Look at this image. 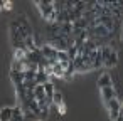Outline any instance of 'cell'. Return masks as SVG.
<instances>
[{
	"label": "cell",
	"mask_w": 123,
	"mask_h": 121,
	"mask_svg": "<svg viewBox=\"0 0 123 121\" xmlns=\"http://www.w3.org/2000/svg\"><path fill=\"white\" fill-rule=\"evenodd\" d=\"M52 76L54 77H64V69H62V66L59 62L52 66Z\"/></svg>",
	"instance_id": "cell-9"
},
{
	"label": "cell",
	"mask_w": 123,
	"mask_h": 121,
	"mask_svg": "<svg viewBox=\"0 0 123 121\" xmlns=\"http://www.w3.org/2000/svg\"><path fill=\"white\" fill-rule=\"evenodd\" d=\"M34 4H36V7L39 9L41 17H42L46 22L52 24V22H54V15H56L54 4H52V2H42V0H37V2H34Z\"/></svg>",
	"instance_id": "cell-2"
},
{
	"label": "cell",
	"mask_w": 123,
	"mask_h": 121,
	"mask_svg": "<svg viewBox=\"0 0 123 121\" xmlns=\"http://www.w3.org/2000/svg\"><path fill=\"white\" fill-rule=\"evenodd\" d=\"M14 114V108H2L0 109V121H10Z\"/></svg>",
	"instance_id": "cell-8"
},
{
	"label": "cell",
	"mask_w": 123,
	"mask_h": 121,
	"mask_svg": "<svg viewBox=\"0 0 123 121\" xmlns=\"http://www.w3.org/2000/svg\"><path fill=\"white\" fill-rule=\"evenodd\" d=\"M12 5H14L12 2H4V0H2V7H4V10H9V12H10V10H12Z\"/></svg>",
	"instance_id": "cell-11"
},
{
	"label": "cell",
	"mask_w": 123,
	"mask_h": 121,
	"mask_svg": "<svg viewBox=\"0 0 123 121\" xmlns=\"http://www.w3.org/2000/svg\"><path fill=\"white\" fill-rule=\"evenodd\" d=\"M106 109H108V113H110L111 121H115V119L120 116V111H121V104H120L118 98H113V99L106 104Z\"/></svg>",
	"instance_id": "cell-5"
},
{
	"label": "cell",
	"mask_w": 123,
	"mask_h": 121,
	"mask_svg": "<svg viewBox=\"0 0 123 121\" xmlns=\"http://www.w3.org/2000/svg\"><path fill=\"white\" fill-rule=\"evenodd\" d=\"M41 54L44 57V61L47 62V66H54L57 64V51L54 47H51L49 44H44L41 47Z\"/></svg>",
	"instance_id": "cell-3"
},
{
	"label": "cell",
	"mask_w": 123,
	"mask_h": 121,
	"mask_svg": "<svg viewBox=\"0 0 123 121\" xmlns=\"http://www.w3.org/2000/svg\"><path fill=\"white\" fill-rule=\"evenodd\" d=\"M52 104H56V108L62 104V94H61L59 91H56V92H54V98H52Z\"/></svg>",
	"instance_id": "cell-10"
},
{
	"label": "cell",
	"mask_w": 123,
	"mask_h": 121,
	"mask_svg": "<svg viewBox=\"0 0 123 121\" xmlns=\"http://www.w3.org/2000/svg\"><path fill=\"white\" fill-rule=\"evenodd\" d=\"M113 98H116V91L113 89V86L103 87V89H101V99H103V104H105V106H106Z\"/></svg>",
	"instance_id": "cell-6"
},
{
	"label": "cell",
	"mask_w": 123,
	"mask_h": 121,
	"mask_svg": "<svg viewBox=\"0 0 123 121\" xmlns=\"http://www.w3.org/2000/svg\"><path fill=\"white\" fill-rule=\"evenodd\" d=\"M110 86H113V81H111V76H110V72H103L99 77H98V87L99 89H103V87H110Z\"/></svg>",
	"instance_id": "cell-7"
},
{
	"label": "cell",
	"mask_w": 123,
	"mask_h": 121,
	"mask_svg": "<svg viewBox=\"0 0 123 121\" xmlns=\"http://www.w3.org/2000/svg\"><path fill=\"white\" fill-rule=\"evenodd\" d=\"M57 111H59V114H61V116H64V114H66V104L62 103L61 106H57Z\"/></svg>",
	"instance_id": "cell-12"
},
{
	"label": "cell",
	"mask_w": 123,
	"mask_h": 121,
	"mask_svg": "<svg viewBox=\"0 0 123 121\" xmlns=\"http://www.w3.org/2000/svg\"><path fill=\"white\" fill-rule=\"evenodd\" d=\"M99 52H101V61H103V67H113L116 66V61H118V54H116V49H113L111 46H103L99 47Z\"/></svg>",
	"instance_id": "cell-1"
},
{
	"label": "cell",
	"mask_w": 123,
	"mask_h": 121,
	"mask_svg": "<svg viewBox=\"0 0 123 121\" xmlns=\"http://www.w3.org/2000/svg\"><path fill=\"white\" fill-rule=\"evenodd\" d=\"M4 10V7H2V0H0V12H2Z\"/></svg>",
	"instance_id": "cell-13"
},
{
	"label": "cell",
	"mask_w": 123,
	"mask_h": 121,
	"mask_svg": "<svg viewBox=\"0 0 123 121\" xmlns=\"http://www.w3.org/2000/svg\"><path fill=\"white\" fill-rule=\"evenodd\" d=\"M47 44L56 51H69V39L66 37H49Z\"/></svg>",
	"instance_id": "cell-4"
},
{
	"label": "cell",
	"mask_w": 123,
	"mask_h": 121,
	"mask_svg": "<svg viewBox=\"0 0 123 121\" xmlns=\"http://www.w3.org/2000/svg\"><path fill=\"white\" fill-rule=\"evenodd\" d=\"M37 121H41V119H37Z\"/></svg>",
	"instance_id": "cell-14"
}]
</instances>
